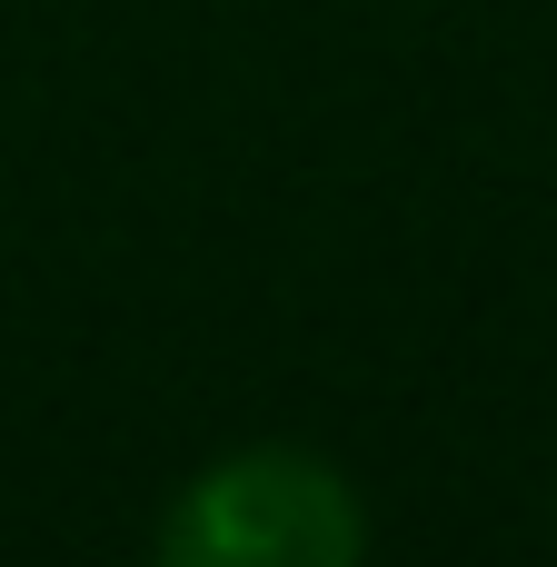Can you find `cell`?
<instances>
[{
  "instance_id": "1",
  "label": "cell",
  "mask_w": 557,
  "mask_h": 567,
  "mask_svg": "<svg viewBox=\"0 0 557 567\" xmlns=\"http://www.w3.org/2000/svg\"><path fill=\"white\" fill-rule=\"evenodd\" d=\"M359 548H369L359 488L299 449L219 458L209 478H189V498L159 528V558L179 567H349Z\"/></svg>"
}]
</instances>
